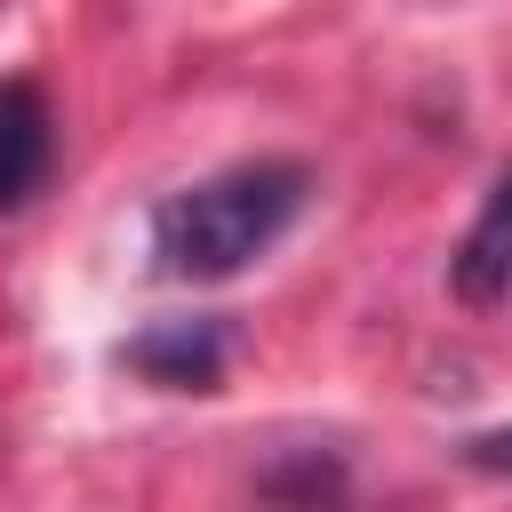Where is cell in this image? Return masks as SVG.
<instances>
[{
    "label": "cell",
    "mask_w": 512,
    "mask_h": 512,
    "mask_svg": "<svg viewBox=\"0 0 512 512\" xmlns=\"http://www.w3.org/2000/svg\"><path fill=\"white\" fill-rule=\"evenodd\" d=\"M56 168V112L32 72L0 80V216H16Z\"/></svg>",
    "instance_id": "2"
},
{
    "label": "cell",
    "mask_w": 512,
    "mask_h": 512,
    "mask_svg": "<svg viewBox=\"0 0 512 512\" xmlns=\"http://www.w3.org/2000/svg\"><path fill=\"white\" fill-rule=\"evenodd\" d=\"M224 352H232V328L224 320H152L144 336L120 344V360L160 384V392H208L224 376Z\"/></svg>",
    "instance_id": "3"
},
{
    "label": "cell",
    "mask_w": 512,
    "mask_h": 512,
    "mask_svg": "<svg viewBox=\"0 0 512 512\" xmlns=\"http://www.w3.org/2000/svg\"><path fill=\"white\" fill-rule=\"evenodd\" d=\"M448 280H456L464 304H496V296L512 288V160H504V176L488 184V200H480V216H472Z\"/></svg>",
    "instance_id": "4"
},
{
    "label": "cell",
    "mask_w": 512,
    "mask_h": 512,
    "mask_svg": "<svg viewBox=\"0 0 512 512\" xmlns=\"http://www.w3.org/2000/svg\"><path fill=\"white\" fill-rule=\"evenodd\" d=\"M304 160H240L152 208V272L160 280H232L256 264L304 208Z\"/></svg>",
    "instance_id": "1"
},
{
    "label": "cell",
    "mask_w": 512,
    "mask_h": 512,
    "mask_svg": "<svg viewBox=\"0 0 512 512\" xmlns=\"http://www.w3.org/2000/svg\"><path fill=\"white\" fill-rule=\"evenodd\" d=\"M472 464H488V472H512V424H496V432H480L472 448H464Z\"/></svg>",
    "instance_id": "5"
}]
</instances>
